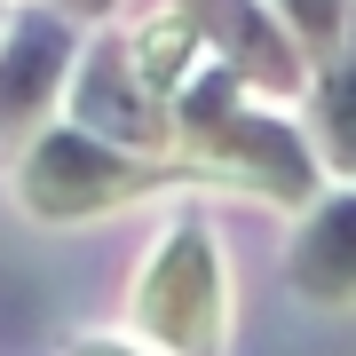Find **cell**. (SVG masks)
<instances>
[{
	"mask_svg": "<svg viewBox=\"0 0 356 356\" xmlns=\"http://www.w3.org/2000/svg\"><path fill=\"white\" fill-rule=\"evenodd\" d=\"M40 8H56V16L79 24V32H103V24H119V8H127V0H40Z\"/></svg>",
	"mask_w": 356,
	"mask_h": 356,
	"instance_id": "8fae6325",
	"label": "cell"
},
{
	"mask_svg": "<svg viewBox=\"0 0 356 356\" xmlns=\"http://www.w3.org/2000/svg\"><path fill=\"white\" fill-rule=\"evenodd\" d=\"M64 119H72L79 135L127 151V159L175 166V119H166V103L135 79L119 24H103V32L79 40V64H72V88H64Z\"/></svg>",
	"mask_w": 356,
	"mask_h": 356,
	"instance_id": "277c9868",
	"label": "cell"
},
{
	"mask_svg": "<svg viewBox=\"0 0 356 356\" xmlns=\"http://www.w3.org/2000/svg\"><path fill=\"white\" fill-rule=\"evenodd\" d=\"M261 8H269V16H277V24L293 32V48H301V56H309V72H317L325 56L348 40L356 0H261Z\"/></svg>",
	"mask_w": 356,
	"mask_h": 356,
	"instance_id": "30bf717a",
	"label": "cell"
},
{
	"mask_svg": "<svg viewBox=\"0 0 356 356\" xmlns=\"http://www.w3.org/2000/svg\"><path fill=\"white\" fill-rule=\"evenodd\" d=\"M301 103H309L301 143H309V159H317V175L356 182V16H348V40L309 72Z\"/></svg>",
	"mask_w": 356,
	"mask_h": 356,
	"instance_id": "ba28073f",
	"label": "cell"
},
{
	"mask_svg": "<svg viewBox=\"0 0 356 356\" xmlns=\"http://www.w3.org/2000/svg\"><path fill=\"white\" fill-rule=\"evenodd\" d=\"M119 40H127L135 79H143L159 103H175L182 88H191V72L206 64V40L191 32V16H182V8H151V16H135V24H119Z\"/></svg>",
	"mask_w": 356,
	"mask_h": 356,
	"instance_id": "9c48e42d",
	"label": "cell"
},
{
	"mask_svg": "<svg viewBox=\"0 0 356 356\" xmlns=\"http://www.w3.org/2000/svg\"><path fill=\"white\" fill-rule=\"evenodd\" d=\"M64 356H143L135 341H119V332H88V341H72Z\"/></svg>",
	"mask_w": 356,
	"mask_h": 356,
	"instance_id": "7c38bea8",
	"label": "cell"
},
{
	"mask_svg": "<svg viewBox=\"0 0 356 356\" xmlns=\"http://www.w3.org/2000/svg\"><path fill=\"white\" fill-rule=\"evenodd\" d=\"M0 24H8V0H0Z\"/></svg>",
	"mask_w": 356,
	"mask_h": 356,
	"instance_id": "4fadbf2b",
	"label": "cell"
},
{
	"mask_svg": "<svg viewBox=\"0 0 356 356\" xmlns=\"http://www.w3.org/2000/svg\"><path fill=\"white\" fill-rule=\"evenodd\" d=\"M285 285L309 309H356V182H332L293 214Z\"/></svg>",
	"mask_w": 356,
	"mask_h": 356,
	"instance_id": "52a82bcc",
	"label": "cell"
},
{
	"mask_svg": "<svg viewBox=\"0 0 356 356\" xmlns=\"http://www.w3.org/2000/svg\"><path fill=\"white\" fill-rule=\"evenodd\" d=\"M166 8L191 16V32L206 40V56H214L254 103H269V111H277V103H301L309 56L293 48V32L261 8V0H166Z\"/></svg>",
	"mask_w": 356,
	"mask_h": 356,
	"instance_id": "8992f818",
	"label": "cell"
},
{
	"mask_svg": "<svg viewBox=\"0 0 356 356\" xmlns=\"http://www.w3.org/2000/svg\"><path fill=\"white\" fill-rule=\"evenodd\" d=\"M79 64V24H64L56 8H8L0 24V166H8L40 127L64 119V88Z\"/></svg>",
	"mask_w": 356,
	"mask_h": 356,
	"instance_id": "5b68a950",
	"label": "cell"
},
{
	"mask_svg": "<svg viewBox=\"0 0 356 356\" xmlns=\"http://www.w3.org/2000/svg\"><path fill=\"white\" fill-rule=\"evenodd\" d=\"M229 261L206 214H175L159 222L151 254H143L135 285H127V332L143 356H229Z\"/></svg>",
	"mask_w": 356,
	"mask_h": 356,
	"instance_id": "7a4b0ae2",
	"label": "cell"
},
{
	"mask_svg": "<svg viewBox=\"0 0 356 356\" xmlns=\"http://www.w3.org/2000/svg\"><path fill=\"white\" fill-rule=\"evenodd\" d=\"M8 191H16V206H24L32 222L72 229V222H103V214H119V206H135V198L191 191V182H182V166L127 159V151H111V143L79 135L72 119H56V127H40L24 151L8 159Z\"/></svg>",
	"mask_w": 356,
	"mask_h": 356,
	"instance_id": "3957f363",
	"label": "cell"
},
{
	"mask_svg": "<svg viewBox=\"0 0 356 356\" xmlns=\"http://www.w3.org/2000/svg\"><path fill=\"white\" fill-rule=\"evenodd\" d=\"M166 119H175V166H182L191 191L269 198V206H285V214H301V206L325 191L317 159H309V143H301V119L254 103L214 56L191 72V88L166 103Z\"/></svg>",
	"mask_w": 356,
	"mask_h": 356,
	"instance_id": "6da1fadb",
	"label": "cell"
}]
</instances>
